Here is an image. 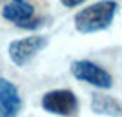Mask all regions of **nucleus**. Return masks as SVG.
Returning a JSON list of instances; mask_svg holds the SVG:
<instances>
[{
  "mask_svg": "<svg viewBox=\"0 0 122 117\" xmlns=\"http://www.w3.org/2000/svg\"><path fill=\"white\" fill-rule=\"evenodd\" d=\"M118 11V2L115 0H98L84 7L75 15V29L78 33H97L107 29Z\"/></svg>",
  "mask_w": 122,
  "mask_h": 117,
  "instance_id": "1",
  "label": "nucleus"
},
{
  "mask_svg": "<svg viewBox=\"0 0 122 117\" xmlns=\"http://www.w3.org/2000/svg\"><path fill=\"white\" fill-rule=\"evenodd\" d=\"M47 46V37L44 35H31L25 39H16L7 46V55L15 66H25L31 59Z\"/></svg>",
  "mask_w": 122,
  "mask_h": 117,
  "instance_id": "2",
  "label": "nucleus"
},
{
  "mask_svg": "<svg viewBox=\"0 0 122 117\" xmlns=\"http://www.w3.org/2000/svg\"><path fill=\"white\" fill-rule=\"evenodd\" d=\"M71 75L75 77L76 81L87 82L95 88L100 90H107L113 86V77L107 73L106 70L98 64L91 61H73L71 62Z\"/></svg>",
  "mask_w": 122,
  "mask_h": 117,
  "instance_id": "3",
  "label": "nucleus"
},
{
  "mask_svg": "<svg viewBox=\"0 0 122 117\" xmlns=\"http://www.w3.org/2000/svg\"><path fill=\"white\" fill-rule=\"evenodd\" d=\"M42 108L55 115H73L78 110V99L71 90H51L42 97Z\"/></svg>",
  "mask_w": 122,
  "mask_h": 117,
  "instance_id": "4",
  "label": "nucleus"
},
{
  "mask_svg": "<svg viewBox=\"0 0 122 117\" xmlns=\"http://www.w3.org/2000/svg\"><path fill=\"white\" fill-rule=\"evenodd\" d=\"M2 17L5 20L16 24L22 29H35V28H40V24L44 22L42 18L35 17L33 6L27 4L25 0H20V2H13L11 0V4H7L2 9Z\"/></svg>",
  "mask_w": 122,
  "mask_h": 117,
  "instance_id": "5",
  "label": "nucleus"
},
{
  "mask_svg": "<svg viewBox=\"0 0 122 117\" xmlns=\"http://www.w3.org/2000/svg\"><path fill=\"white\" fill-rule=\"evenodd\" d=\"M22 110V97L11 81L0 77V117H18Z\"/></svg>",
  "mask_w": 122,
  "mask_h": 117,
  "instance_id": "6",
  "label": "nucleus"
},
{
  "mask_svg": "<svg viewBox=\"0 0 122 117\" xmlns=\"http://www.w3.org/2000/svg\"><path fill=\"white\" fill-rule=\"evenodd\" d=\"M91 112L98 113V115L120 117L122 115V104L117 99H113V97H107L104 93H95L91 97Z\"/></svg>",
  "mask_w": 122,
  "mask_h": 117,
  "instance_id": "7",
  "label": "nucleus"
},
{
  "mask_svg": "<svg viewBox=\"0 0 122 117\" xmlns=\"http://www.w3.org/2000/svg\"><path fill=\"white\" fill-rule=\"evenodd\" d=\"M82 2H86V0H60V4L64 7H76V6H80Z\"/></svg>",
  "mask_w": 122,
  "mask_h": 117,
  "instance_id": "8",
  "label": "nucleus"
}]
</instances>
